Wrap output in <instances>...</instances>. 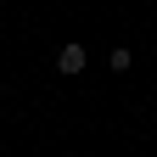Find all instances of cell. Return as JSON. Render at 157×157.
<instances>
[{"instance_id":"cell-1","label":"cell","mask_w":157,"mask_h":157,"mask_svg":"<svg viewBox=\"0 0 157 157\" xmlns=\"http://www.w3.org/2000/svg\"><path fill=\"white\" fill-rule=\"evenodd\" d=\"M84 67V45H62V56H56V73H78Z\"/></svg>"}]
</instances>
